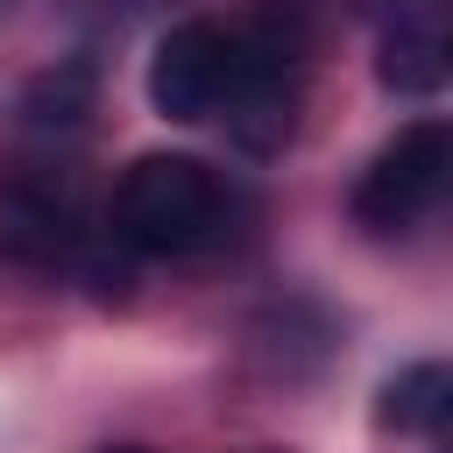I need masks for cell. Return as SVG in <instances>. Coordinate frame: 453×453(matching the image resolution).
<instances>
[{
  "instance_id": "6da1fadb",
  "label": "cell",
  "mask_w": 453,
  "mask_h": 453,
  "mask_svg": "<svg viewBox=\"0 0 453 453\" xmlns=\"http://www.w3.org/2000/svg\"><path fill=\"white\" fill-rule=\"evenodd\" d=\"M234 234V184L198 156H142L113 184V241L156 262L205 255Z\"/></svg>"
},
{
  "instance_id": "7a4b0ae2",
  "label": "cell",
  "mask_w": 453,
  "mask_h": 453,
  "mask_svg": "<svg viewBox=\"0 0 453 453\" xmlns=\"http://www.w3.org/2000/svg\"><path fill=\"white\" fill-rule=\"evenodd\" d=\"M446 177H453V134L439 120H411L354 184V219L368 234H403L418 219L439 212L446 198Z\"/></svg>"
},
{
  "instance_id": "3957f363",
  "label": "cell",
  "mask_w": 453,
  "mask_h": 453,
  "mask_svg": "<svg viewBox=\"0 0 453 453\" xmlns=\"http://www.w3.org/2000/svg\"><path fill=\"white\" fill-rule=\"evenodd\" d=\"M241 92V28L177 21L149 57V99L163 120H219Z\"/></svg>"
},
{
  "instance_id": "277c9868",
  "label": "cell",
  "mask_w": 453,
  "mask_h": 453,
  "mask_svg": "<svg viewBox=\"0 0 453 453\" xmlns=\"http://www.w3.org/2000/svg\"><path fill=\"white\" fill-rule=\"evenodd\" d=\"M85 255V212L78 191L35 170L0 177V262L14 269H64Z\"/></svg>"
},
{
  "instance_id": "5b68a950",
  "label": "cell",
  "mask_w": 453,
  "mask_h": 453,
  "mask_svg": "<svg viewBox=\"0 0 453 453\" xmlns=\"http://www.w3.org/2000/svg\"><path fill=\"white\" fill-rule=\"evenodd\" d=\"M375 78L389 85V92H403V99H432L439 85H446V7L439 14H411V21H396V28H382L375 35Z\"/></svg>"
},
{
  "instance_id": "8992f818",
  "label": "cell",
  "mask_w": 453,
  "mask_h": 453,
  "mask_svg": "<svg viewBox=\"0 0 453 453\" xmlns=\"http://www.w3.org/2000/svg\"><path fill=\"white\" fill-rule=\"evenodd\" d=\"M446 411H453V375H446L439 361H418V368H403V375L382 389V425H389V432L439 439V432H446Z\"/></svg>"
},
{
  "instance_id": "52a82bcc",
  "label": "cell",
  "mask_w": 453,
  "mask_h": 453,
  "mask_svg": "<svg viewBox=\"0 0 453 453\" xmlns=\"http://www.w3.org/2000/svg\"><path fill=\"white\" fill-rule=\"evenodd\" d=\"M85 113H92V64H57L21 99V120L35 134H71V127H85Z\"/></svg>"
},
{
  "instance_id": "ba28073f",
  "label": "cell",
  "mask_w": 453,
  "mask_h": 453,
  "mask_svg": "<svg viewBox=\"0 0 453 453\" xmlns=\"http://www.w3.org/2000/svg\"><path fill=\"white\" fill-rule=\"evenodd\" d=\"M446 0H354V14L382 35V28H396V21H411V14H439Z\"/></svg>"
},
{
  "instance_id": "9c48e42d",
  "label": "cell",
  "mask_w": 453,
  "mask_h": 453,
  "mask_svg": "<svg viewBox=\"0 0 453 453\" xmlns=\"http://www.w3.org/2000/svg\"><path fill=\"white\" fill-rule=\"evenodd\" d=\"M120 453H142V446H120Z\"/></svg>"
}]
</instances>
